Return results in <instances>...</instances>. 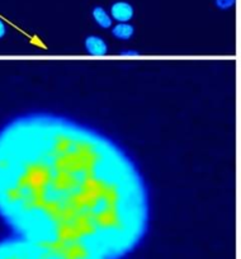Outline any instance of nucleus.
Wrapping results in <instances>:
<instances>
[{"mask_svg":"<svg viewBox=\"0 0 241 259\" xmlns=\"http://www.w3.org/2000/svg\"><path fill=\"white\" fill-rule=\"evenodd\" d=\"M127 160L63 121L21 117L0 128V219L13 235L86 259H121L145 231Z\"/></svg>","mask_w":241,"mask_h":259,"instance_id":"nucleus-1","label":"nucleus"},{"mask_svg":"<svg viewBox=\"0 0 241 259\" xmlns=\"http://www.w3.org/2000/svg\"><path fill=\"white\" fill-rule=\"evenodd\" d=\"M0 259H86L44 248L19 236L0 240Z\"/></svg>","mask_w":241,"mask_h":259,"instance_id":"nucleus-2","label":"nucleus"},{"mask_svg":"<svg viewBox=\"0 0 241 259\" xmlns=\"http://www.w3.org/2000/svg\"><path fill=\"white\" fill-rule=\"evenodd\" d=\"M111 17L118 23H128L133 18V7L127 2H117L112 6Z\"/></svg>","mask_w":241,"mask_h":259,"instance_id":"nucleus-3","label":"nucleus"},{"mask_svg":"<svg viewBox=\"0 0 241 259\" xmlns=\"http://www.w3.org/2000/svg\"><path fill=\"white\" fill-rule=\"evenodd\" d=\"M85 50L91 56H104L108 52L106 41L99 36H89L85 38Z\"/></svg>","mask_w":241,"mask_h":259,"instance_id":"nucleus-4","label":"nucleus"},{"mask_svg":"<svg viewBox=\"0 0 241 259\" xmlns=\"http://www.w3.org/2000/svg\"><path fill=\"white\" fill-rule=\"evenodd\" d=\"M91 14H93L94 21H95V23L98 24L99 27H102V28L104 29L111 28L112 23H113V19H112L111 14H109L106 9H103L102 7H95V8L93 9V12H91Z\"/></svg>","mask_w":241,"mask_h":259,"instance_id":"nucleus-5","label":"nucleus"},{"mask_svg":"<svg viewBox=\"0 0 241 259\" xmlns=\"http://www.w3.org/2000/svg\"><path fill=\"white\" fill-rule=\"evenodd\" d=\"M135 33V28L130 23H117L112 28V34L121 41H127Z\"/></svg>","mask_w":241,"mask_h":259,"instance_id":"nucleus-6","label":"nucleus"},{"mask_svg":"<svg viewBox=\"0 0 241 259\" xmlns=\"http://www.w3.org/2000/svg\"><path fill=\"white\" fill-rule=\"evenodd\" d=\"M236 0H215V4L221 11H227L235 6Z\"/></svg>","mask_w":241,"mask_h":259,"instance_id":"nucleus-7","label":"nucleus"},{"mask_svg":"<svg viewBox=\"0 0 241 259\" xmlns=\"http://www.w3.org/2000/svg\"><path fill=\"white\" fill-rule=\"evenodd\" d=\"M6 34H7V26H6V23H4V22L0 19V39L3 38Z\"/></svg>","mask_w":241,"mask_h":259,"instance_id":"nucleus-8","label":"nucleus"},{"mask_svg":"<svg viewBox=\"0 0 241 259\" xmlns=\"http://www.w3.org/2000/svg\"><path fill=\"white\" fill-rule=\"evenodd\" d=\"M122 56H138V52L136 51H122L121 52Z\"/></svg>","mask_w":241,"mask_h":259,"instance_id":"nucleus-9","label":"nucleus"}]
</instances>
